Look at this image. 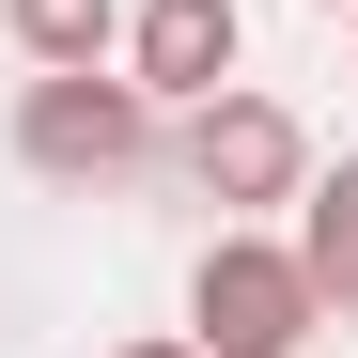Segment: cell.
Instances as JSON below:
<instances>
[{"label": "cell", "instance_id": "obj_6", "mask_svg": "<svg viewBox=\"0 0 358 358\" xmlns=\"http://www.w3.org/2000/svg\"><path fill=\"white\" fill-rule=\"evenodd\" d=\"M0 31H16V63H109L125 0H0Z\"/></svg>", "mask_w": 358, "mask_h": 358}, {"label": "cell", "instance_id": "obj_7", "mask_svg": "<svg viewBox=\"0 0 358 358\" xmlns=\"http://www.w3.org/2000/svg\"><path fill=\"white\" fill-rule=\"evenodd\" d=\"M125 358H203V343H125Z\"/></svg>", "mask_w": 358, "mask_h": 358}, {"label": "cell", "instance_id": "obj_2", "mask_svg": "<svg viewBox=\"0 0 358 358\" xmlns=\"http://www.w3.org/2000/svg\"><path fill=\"white\" fill-rule=\"evenodd\" d=\"M312 327H327V296H312V265H296L280 234H218L187 265V343L203 358H296Z\"/></svg>", "mask_w": 358, "mask_h": 358}, {"label": "cell", "instance_id": "obj_5", "mask_svg": "<svg viewBox=\"0 0 358 358\" xmlns=\"http://www.w3.org/2000/svg\"><path fill=\"white\" fill-rule=\"evenodd\" d=\"M280 250L312 265V296H327V312H358V156L296 187V234H280Z\"/></svg>", "mask_w": 358, "mask_h": 358}, {"label": "cell", "instance_id": "obj_8", "mask_svg": "<svg viewBox=\"0 0 358 358\" xmlns=\"http://www.w3.org/2000/svg\"><path fill=\"white\" fill-rule=\"evenodd\" d=\"M327 16H358V0H327Z\"/></svg>", "mask_w": 358, "mask_h": 358}, {"label": "cell", "instance_id": "obj_3", "mask_svg": "<svg viewBox=\"0 0 358 358\" xmlns=\"http://www.w3.org/2000/svg\"><path fill=\"white\" fill-rule=\"evenodd\" d=\"M187 187L203 203H234V218H250V203H296V187H312V125H296V109L280 94H203L187 109Z\"/></svg>", "mask_w": 358, "mask_h": 358}, {"label": "cell", "instance_id": "obj_4", "mask_svg": "<svg viewBox=\"0 0 358 358\" xmlns=\"http://www.w3.org/2000/svg\"><path fill=\"white\" fill-rule=\"evenodd\" d=\"M234 47H250L234 0H125V47H109V63L141 78V109H203L234 78Z\"/></svg>", "mask_w": 358, "mask_h": 358}, {"label": "cell", "instance_id": "obj_1", "mask_svg": "<svg viewBox=\"0 0 358 358\" xmlns=\"http://www.w3.org/2000/svg\"><path fill=\"white\" fill-rule=\"evenodd\" d=\"M156 156V109L125 63H31L16 94V171H47V187H125V171Z\"/></svg>", "mask_w": 358, "mask_h": 358}]
</instances>
